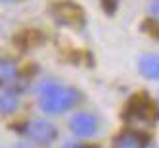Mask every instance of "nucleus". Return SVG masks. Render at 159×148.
I'll use <instances>...</instances> for the list:
<instances>
[{"mask_svg": "<svg viewBox=\"0 0 159 148\" xmlns=\"http://www.w3.org/2000/svg\"><path fill=\"white\" fill-rule=\"evenodd\" d=\"M81 102V94L73 87H63L58 83H44L39 93V104L44 113H63Z\"/></svg>", "mask_w": 159, "mask_h": 148, "instance_id": "nucleus-1", "label": "nucleus"}, {"mask_svg": "<svg viewBox=\"0 0 159 148\" xmlns=\"http://www.w3.org/2000/svg\"><path fill=\"white\" fill-rule=\"evenodd\" d=\"M23 135L33 144L46 146V144L54 142V139L58 136V131H56V127L46 119H33L23 127Z\"/></svg>", "mask_w": 159, "mask_h": 148, "instance_id": "nucleus-2", "label": "nucleus"}, {"mask_svg": "<svg viewBox=\"0 0 159 148\" xmlns=\"http://www.w3.org/2000/svg\"><path fill=\"white\" fill-rule=\"evenodd\" d=\"M98 117L92 116V113H88V112H81V113H77V116L71 117L69 121V127L73 131V135L77 136H81V139H86V136H92L96 131H98Z\"/></svg>", "mask_w": 159, "mask_h": 148, "instance_id": "nucleus-3", "label": "nucleus"}, {"mask_svg": "<svg viewBox=\"0 0 159 148\" xmlns=\"http://www.w3.org/2000/svg\"><path fill=\"white\" fill-rule=\"evenodd\" d=\"M138 69L146 79L159 81V54H152V52L144 54L138 60Z\"/></svg>", "mask_w": 159, "mask_h": 148, "instance_id": "nucleus-4", "label": "nucleus"}, {"mask_svg": "<svg viewBox=\"0 0 159 148\" xmlns=\"http://www.w3.org/2000/svg\"><path fill=\"white\" fill-rule=\"evenodd\" d=\"M144 139L140 135H136L132 131H127V133H121L115 141H113V146L111 148H144Z\"/></svg>", "mask_w": 159, "mask_h": 148, "instance_id": "nucleus-5", "label": "nucleus"}, {"mask_svg": "<svg viewBox=\"0 0 159 148\" xmlns=\"http://www.w3.org/2000/svg\"><path fill=\"white\" fill-rule=\"evenodd\" d=\"M17 77V65L14 60L0 56V85H10Z\"/></svg>", "mask_w": 159, "mask_h": 148, "instance_id": "nucleus-6", "label": "nucleus"}, {"mask_svg": "<svg viewBox=\"0 0 159 148\" xmlns=\"http://www.w3.org/2000/svg\"><path fill=\"white\" fill-rule=\"evenodd\" d=\"M54 12L63 23H79L81 21V10L73 4H60V6H56Z\"/></svg>", "mask_w": 159, "mask_h": 148, "instance_id": "nucleus-7", "label": "nucleus"}, {"mask_svg": "<svg viewBox=\"0 0 159 148\" xmlns=\"http://www.w3.org/2000/svg\"><path fill=\"white\" fill-rule=\"evenodd\" d=\"M19 106V98L14 90H4L0 93V112L2 113H14Z\"/></svg>", "mask_w": 159, "mask_h": 148, "instance_id": "nucleus-8", "label": "nucleus"}, {"mask_svg": "<svg viewBox=\"0 0 159 148\" xmlns=\"http://www.w3.org/2000/svg\"><path fill=\"white\" fill-rule=\"evenodd\" d=\"M148 10H150L152 17L159 19V0H152V2H150V6H148Z\"/></svg>", "mask_w": 159, "mask_h": 148, "instance_id": "nucleus-9", "label": "nucleus"}, {"mask_svg": "<svg viewBox=\"0 0 159 148\" xmlns=\"http://www.w3.org/2000/svg\"><path fill=\"white\" fill-rule=\"evenodd\" d=\"M63 148H86V146H83V144H77V142H67Z\"/></svg>", "mask_w": 159, "mask_h": 148, "instance_id": "nucleus-10", "label": "nucleus"}, {"mask_svg": "<svg viewBox=\"0 0 159 148\" xmlns=\"http://www.w3.org/2000/svg\"><path fill=\"white\" fill-rule=\"evenodd\" d=\"M14 148H29V146H25V144H16Z\"/></svg>", "mask_w": 159, "mask_h": 148, "instance_id": "nucleus-11", "label": "nucleus"}, {"mask_svg": "<svg viewBox=\"0 0 159 148\" xmlns=\"http://www.w3.org/2000/svg\"><path fill=\"white\" fill-rule=\"evenodd\" d=\"M8 2H12V0H8Z\"/></svg>", "mask_w": 159, "mask_h": 148, "instance_id": "nucleus-12", "label": "nucleus"}]
</instances>
